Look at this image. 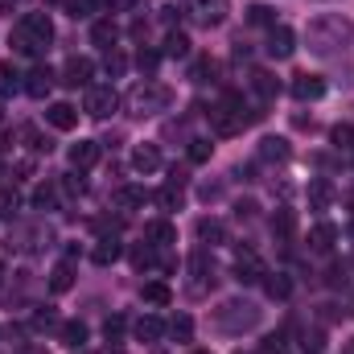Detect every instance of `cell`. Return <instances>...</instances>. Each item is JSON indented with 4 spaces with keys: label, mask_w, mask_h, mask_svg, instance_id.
<instances>
[{
    "label": "cell",
    "mask_w": 354,
    "mask_h": 354,
    "mask_svg": "<svg viewBox=\"0 0 354 354\" xmlns=\"http://www.w3.org/2000/svg\"><path fill=\"white\" fill-rule=\"evenodd\" d=\"M305 41H309V50H313V54L346 50V46L354 41V21H351V17H342V12H322V17H313V21H309Z\"/></svg>",
    "instance_id": "cell-1"
},
{
    "label": "cell",
    "mask_w": 354,
    "mask_h": 354,
    "mask_svg": "<svg viewBox=\"0 0 354 354\" xmlns=\"http://www.w3.org/2000/svg\"><path fill=\"white\" fill-rule=\"evenodd\" d=\"M260 115H264V111L248 107L243 95H227L218 107H210V128H214L218 136H235V132H243L248 124H256Z\"/></svg>",
    "instance_id": "cell-2"
},
{
    "label": "cell",
    "mask_w": 354,
    "mask_h": 354,
    "mask_svg": "<svg viewBox=\"0 0 354 354\" xmlns=\"http://www.w3.org/2000/svg\"><path fill=\"white\" fill-rule=\"evenodd\" d=\"M256 322H260V309L248 305V301H227V305L218 309V326H223L227 334H243V330H252Z\"/></svg>",
    "instance_id": "cell-3"
},
{
    "label": "cell",
    "mask_w": 354,
    "mask_h": 354,
    "mask_svg": "<svg viewBox=\"0 0 354 354\" xmlns=\"http://www.w3.org/2000/svg\"><path fill=\"white\" fill-rule=\"evenodd\" d=\"M169 91L157 87V83H145V87H136L128 95V107H132V115H157V111H165L169 107Z\"/></svg>",
    "instance_id": "cell-4"
},
{
    "label": "cell",
    "mask_w": 354,
    "mask_h": 354,
    "mask_svg": "<svg viewBox=\"0 0 354 354\" xmlns=\"http://www.w3.org/2000/svg\"><path fill=\"white\" fill-rule=\"evenodd\" d=\"M115 107H120V95H115V87H87V99H83V111H87V115H95V120H107Z\"/></svg>",
    "instance_id": "cell-5"
},
{
    "label": "cell",
    "mask_w": 354,
    "mask_h": 354,
    "mask_svg": "<svg viewBox=\"0 0 354 354\" xmlns=\"http://www.w3.org/2000/svg\"><path fill=\"white\" fill-rule=\"evenodd\" d=\"M185 8H189V17H194L198 25H206V29H214V25L227 21V0H185Z\"/></svg>",
    "instance_id": "cell-6"
},
{
    "label": "cell",
    "mask_w": 354,
    "mask_h": 354,
    "mask_svg": "<svg viewBox=\"0 0 354 354\" xmlns=\"http://www.w3.org/2000/svg\"><path fill=\"white\" fill-rule=\"evenodd\" d=\"M264 272H268L264 260H260L252 248H239V252H235V280H239V284H256V280H264Z\"/></svg>",
    "instance_id": "cell-7"
},
{
    "label": "cell",
    "mask_w": 354,
    "mask_h": 354,
    "mask_svg": "<svg viewBox=\"0 0 354 354\" xmlns=\"http://www.w3.org/2000/svg\"><path fill=\"white\" fill-rule=\"evenodd\" d=\"M264 50H268V58H292V50H297L292 29H288V25H272V29H268Z\"/></svg>",
    "instance_id": "cell-8"
},
{
    "label": "cell",
    "mask_w": 354,
    "mask_h": 354,
    "mask_svg": "<svg viewBox=\"0 0 354 354\" xmlns=\"http://www.w3.org/2000/svg\"><path fill=\"white\" fill-rule=\"evenodd\" d=\"M91 75H95L91 58H66V66H62V83L66 87H91Z\"/></svg>",
    "instance_id": "cell-9"
},
{
    "label": "cell",
    "mask_w": 354,
    "mask_h": 354,
    "mask_svg": "<svg viewBox=\"0 0 354 354\" xmlns=\"http://www.w3.org/2000/svg\"><path fill=\"white\" fill-rule=\"evenodd\" d=\"M54 79H58V75H54V71H50V66H33V71H29V75H25V95H33V99H46V95H50V91H54Z\"/></svg>",
    "instance_id": "cell-10"
},
{
    "label": "cell",
    "mask_w": 354,
    "mask_h": 354,
    "mask_svg": "<svg viewBox=\"0 0 354 354\" xmlns=\"http://www.w3.org/2000/svg\"><path fill=\"white\" fill-rule=\"evenodd\" d=\"M292 95H297L301 103H313V99L326 95V79H322V75H297V79H292Z\"/></svg>",
    "instance_id": "cell-11"
},
{
    "label": "cell",
    "mask_w": 354,
    "mask_h": 354,
    "mask_svg": "<svg viewBox=\"0 0 354 354\" xmlns=\"http://www.w3.org/2000/svg\"><path fill=\"white\" fill-rule=\"evenodd\" d=\"M46 124L58 128V132H71V128L79 124V111H75L71 103H50V107H46Z\"/></svg>",
    "instance_id": "cell-12"
},
{
    "label": "cell",
    "mask_w": 354,
    "mask_h": 354,
    "mask_svg": "<svg viewBox=\"0 0 354 354\" xmlns=\"http://www.w3.org/2000/svg\"><path fill=\"white\" fill-rule=\"evenodd\" d=\"M334 243H338V227H334V223H317V227L309 231V252L326 256V252H334Z\"/></svg>",
    "instance_id": "cell-13"
},
{
    "label": "cell",
    "mask_w": 354,
    "mask_h": 354,
    "mask_svg": "<svg viewBox=\"0 0 354 354\" xmlns=\"http://www.w3.org/2000/svg\"><path fill=\"white\" fill-rule=\"evenodd\" d=\"M8 46H12L17 54H25V58H37V54L46 50V41H37V37H33V33H29L25 25H17V29H12V37H8Z\"/></svg>",
    "instance_id": "cell-14"
},
{
    "label": "cell",
    "mask_w": 354,
    "mask_h": 354,
    "mask_svg": "<svg viewBox=\"0 0 354 354\" xmlns=\"http://www.w3.org/2000/svg\"><path fill=\"white\" fill-rule=\"evenodd\" d=\"M194 231H198V239H202V243H210V248L227 243V223H223V218H210V214H206V218H198V227H194Z\"/></svg>",
    "instance_id": "cell-15"
},
{
    "label": "cell",
    "mask_w": 354,
    "mask_h": 354,
    "mask_svg": "<svg viewBox=\"0 0 354 354\" xmlns=\"http://www.w3.org/2000/svg\"><path fill=\"white\" fill-rule=\"evenodd\" d=\"M120 256H124V243H120V239H115V235H103V239H99V243H95V252H91V260H95V264H99V268L115 264V260H120Z\"/></svg>",
    "instance_id": "cell-16"
},
{
    "label": "cell",
    "mask_w": 354,
    "mask_h": 354,
    "mask_svg": "<svg viewBox=\"0 0 354 354\" xmlns=\"http://www.w3.org/2000/svg\"><path fill=\"white\" fill-rule=\"evenodd\" d=\"M132 169H140V174L161 169V149H157V145H136V149H132Z\"/></svg>",
    "instance_id": "cell-17"
},
{
    "label": "cell",
    "mask_w": 354,
    "mask_h": 354,
    "mask_svg": "<svg viewBox=\"0 0 354 354\" xmlns=\"http://www.w3.org/2000/svg\"><path fill=\"white\" fill-rule=\"evenodd\" d=\"M99 161V140H79V145H71V165L83 174Z\"/></svg>",
    "instance_id": "cell-18"
},
{
    "label": "cell",
    "mask_w": 354,
    "mask_h": 354,
    "mask_svg": "<svg viewBox=\"0 0 354 354\" xmlns=\"http://www.w3.org/2000/svg\"><path fill=\"white\" fill-rule=\"evenodd\" d=\"M145 243H153V248H174V243H177L174 223H165V218L149 223V231H145Z\"/></svg>",
    "instance_id": "cell-19"
},
{
    "label": "cell",
    "mask_w": 354,
    "mask_h": 354,
    "mask_svg": "<svg viewBox=\"0 0 354 354\" xmlns=\"http://www.w3.org/2000/svg\"><path fill=\"white\" fill-rule=\"evenodd\" d=\"M21 25H25L37 41H46V46L54 41V25H50V17H46V12H25V17H21Z\"/></svg>",
    "instance_id": "cell-20"
},
{
    "label": "cell",
    "mask_w": 354,
    "mask_h": 354,
    "mask_svg": "<svg viewBox=\"0 0 354 354\" xmlns=\"http://www.w3.org/2000/svg\"><path fill=\"white\" fill-rule=\"evenodd\" d=\"M149 202V189H140V185H120L115 189V210H140Z\"/></svg>",
    "instance_id": "cell-21"
},
{
    "label": "cell",
    "mask_w": 354,
    "mask_h": 354,
    "mask_svg": "<svg viewBox=\"0 0 354 354\" xmlns=\"http://www.w3.org/2000/svg\"><path fill=\"white\" fill-rule=\"evenodd\" d=\"M140 297H145V305H157V309L174 305V288H169L165 280H149V284L140 288Z\"/></svg>",
    "instance_id": "cell-22"
},
{
    "label": "cell",
    "mask_w": 354,
    "mask_h": 354,
    "mask_svg": "<svg viewBox=\"0 0 354 354\" xmlns=\"http://www.w3.org/2000/svg\"><path fill=\"white\" fill-rule=\"evenodd\" d=\"M132 334H136L140 342H161V338H165V322H161V317H153V313H145V317L132 326Z\"/></svg>",
    "instance_id": "cell-23"
},
{
    "label": "cell",
    "mask_w": 354,
    "mask_h": 354,
    "mask_svg": "<svg viewBox=\"0 0 354 354\" xmlns=\"http://www.w3.org/2000/svg\"><path fill=\"white\" fill-rule=\"evenodd\" d=\"M264 292L272 301H288V292H292V280L284 276V272H264Z\"/></svg>",
    "instance_id": "cell-24"
},
{
    "label": "cell",
    "mask_w": 354,
    "mask_h": 354,
    "mask_svg": "<svg viewBox=\"0 0 354 354\" xmlns=\"http://www.w3.org/2000/svg\"><path fill=\"white\" fill-rule=\"evenodd\" d=\"M330 202H334V185H330L326 177H313V181H309V206H313V210H326Z\"/></svg>",
    "instance_id": "cell-25"
},
{
    "label": "cell",
    "mask_w": 354,
    "mask_h": 354,
    "mask_svg": "<svg viewBox=\"0 0 354 354\" xmlns=\"http://www.w3.org/2000/svg\"><path fill=\"white\" fill-rule=\"evenodd\" d=\"M292 231H297V210L280 206V210L272 214V235H276V239H292Z\"/></svg>",
    "instance_id": "cell-26"
},
{
    "label": "cell",
    "mask_w": 354,
    "mask_h": 354,
    "mask_svg": "<svg viewBox=\"0 0 354 354\" xmlns=\"http://www.w3.org/2000/svg\"><path fill=\"white\" fill-rule=\"evenodd\" d=\"M58 338H62V346L83 351V342H87V326H83V322H62V326H58Z\"/></svg>",
    "instance_id": "cell-27"
},
{
    "label": "cell",
    "mask_w": 354,
    "mask_h": 354,
    "mask_svg": "<svg viewBox=\"0 0 354 354\" xmlns=\"http://www.w3.org/2000/svg\"><path fill=\"white\" fill-rule=\"evenodd\" d=\"M50 288H54V292H66V288H75V264H71V260L54 264V272H50Z\"/></svg>",
    "instance_id": "cell-28"
},
{
    "label": "cell",
    "mask_w": 354,
    "mask_h": 354,
    "mask_svg": "<svg viewBox=\"0 0 354 354\" xmlns=\"http://www.w3.org/2000/svg\"><path fill=\"white\" fill-rule=\"evenodd\" d=\"M260 157L264 161H288V140L284 136H264L260 140Z\"/></svg>",
    "instance_id": "cell-29"
},
{
    "label": "cell",
    "mask_w": 354,
    "mask_h": 354,
    "mask_svg": "<svg viewBox=\"0 0 354 354\" xmlns=\"http://www.w3.org/2000/svg\"><path fill=\"white\" fill-rule=\"evenodd\" d=\"M62 8L79 21V17H95L99 8H111V4H107V0H62Z\"/></svg>",
    "instance_id": "cell-30"
},
{
    "label": "cell",
    "mask_w": 354,
    "mask_h": 354,
    "mask_svg": "<svg viewBox=\"0 0 354 354\" xmlns=\"http://www.w3.org/2000/svg\"><path fill=\"white\" fill-rule=\"evenodd\" d=\"M25 83H21V71L12 66V62H0V99H8L12 91H21Z\"/></svg>",
    "instance_id": "cell-31"
},
{
    "label": "cell",
    "mask_w": 354,
    "mask_h": 354,
    "mask_svg": "<svg viewBox=\"0 0 354 354\" xmlns=\"http://www.w3.org/2000/svg\"><path fill=\"white\" fill-rule=\"evenodd\" d=\"M165 334L177 338V342H189V338H194V317H189V313H177L174 322L165 326Z\"/></svg>",
    "instance_id": "cell-32"
},
{
    "label": "cell",
    "mask_w": 354,
    "mask_h": 354,
    "mask_svg": "<svg viewBox=\"0 0 354 354\" xmlns=\"http://www.w3.org/2000/svg\"><path fill=\"white\" fill-rule=\"evenodd\" d=\"M115 37H120V29H115V21H95V29H91V41L95 46H115Z\"/></svg>",
    "instance_id": "cell-33"
},
{
    "label": "cell",
    "mask_w": 354,
    "mask_h": 354,
    "mask_svg": "<svg viewBox=\"0 0 354 354\" xmlns=\"http://www.w3.org/2000/svg\"><path fill=\"white\" fill-rule=\"evenodd\" d=\"M161 54H165V58H185V54H189V37H185V33H165V50H161Z\"/></svg>",
    "instance_id": "cell-34"
},
{
    "label": "cell",
    "mask_w": 354,
    "mask_h": 354,
    "mask_svg": "<svg viewBox=\"0 0 354 354\" xmlns=\"http://www.w3.org/2000/svg\"><path fill=\"white\" fill-rule=\"evenodd\" d=\"M252 91H256V95H260V99H276V79H272V75H268V71H252Z\"/></svg>",
    "instance_id": "cell-35"
},
{
    "label": "cell",
    "mask_w": 354,
    "mask_h": 354,
    "mask_svg": "<svg viewBox=\"0 0 354 354\" xmlns=\"http://www.w3.org/2000/svg\"><path fill=\"white\" fill-rule=\"evenodd\" d=\"M189 272H194V284H198V288H206V276L214 280V264H206V252H198V256L189 260Z\"/></svg>",
    "instance_id": "cell-36"
},
{
    "label": "cell",
    "mask_w": 354,
    "mask_h": 354,
    "mask_svg": "<svg viewBox=\"0 0 354 354\" xmlns=\"http://www.w3.org/2000/svg\"><path fill=\"white\" fill-rule=\"evenodd\" d=\"M157 202H161L165 210H181V202H185V194H181V185H177V181H169V185H165V189L157 194Z\"/></svg>",
    "instance_id": "cell-37"
},
{
    "label": "cell",
    "mask_w": 354,
    "mask_h": 354,
    "mask_svg": "<svg viewBox=\"0 0 354 354\" xmlns=\"http://www.w3.org/2000/svg\"><path fill=\"white\" fill-rule=\"evenodd\" d=\"M301 351L305 354H326V334H322V330H305V334H301Z\"/></svg>",
    "instance_id": "cell-38"
},
{
    "label": "cell",
    "mask_w": 354,
    "mask_h": 354,
    "mask_svg": "<svg viewBox=\"0 0 354 354\" xmlns=\"http://www.w3.org/2000/svg\"><path fill=\"white\" fill-rule=\"evenodd\" d=\"M103 71H107L111 79H120V75L128 71V58H124V54H120V50L111 46V50H107V58H103Z\"/></svg>",
    "instance_id": "cell-39"
},
{
    "label": "cell",
    "mask_w": 354,
    "mask_h": 354,
    "mask_svg": "<svg viewBox=\"0 0 354 354\" xmlns=\"http://www.w3.org/2000/svg\"><path fill=\"white\" fill-rule=\"evenodd\" d=\"M54 202H58V189L54 185H37L33 189V206L37 210H54Z\"/></svg>",
    "instance_id": "cell-40"
},
{
    "label": "cell",
    "mask_w": 354,
    "mask_h": 354,
    "mask_svg": "<svg viewBox=\"0 0 354 354\" xmlns=\"http://www.w3.org/2000/svg\"><path fill=\"white\" fill-rule=\"evenodd\" d=\"M248 21H252V25H264V29H272V25H276V12H272L268 4H252V8H248Z\"/></svg>",
    "instance_id": "cell-41"
},
{
    "label": "cell",
    "mask_w": 354,
    "mask_h": 354,
    "mask_svg": "<svg viewBox=\"0 0 354 354\" xmlns=\"http://www.w3.org/2000/svg\"><path fill=\"white\" fill-rule=\"evenodd\" d=\"M330 140H334L338 149H354V124H334Z\"/></svg>",
    "instance_id": "cell-42"
},
{
    "label": "cell",
    "mask_w": 354,
    "mask_h": 354,
    "mask_svg": "<svg viewBox=\"0 0 354 354\" xmlns=\"http://www.w3.org/2000/svg\"><path fill=\"white\" fill-rule=\"evenodd\" d=\"M132 264L136 268H153L157 264V248H153V243H140V248L132 252Z\"/></svg>",
    "instance_id": "cell-43"
},
{
    "label": "cell",
    "mask_w": 354,
    "mask_h": 354,
    "mask_svg": "<svg viewBox=\"0 0 354 354\" xmlns=\"http://www.w3.org/2000/svg\"><path fill=\"white\" fill-rule=\"evenodd\" d=\"M136 66H140V75H153V71L161 66V54H157V50H140V54H136Z\"/></svg>",
    "instance_id": "cell-44"
},
{
    "label": "cell",
    "mask_w": 354,
    "mask_h": 354,
    "mask_svg": "<svg viewBox=\"0 0 354 354\" xmlns=\"http://www.w3.org/2000/svg\"><path fill=\"white\" fill-rule=\"evenodd\" d=\"M210 153H214V145H210V140H189V161H194V165L210 161Z\"/></svg>",
    "instance_id": "cell-45"
},
{
    "label": "cell",
    "mask_w": 354,
    "mask_h": 354,
    "mask_svg": "<svg viewBox=\"0 0 354 354\" xmlns=\"http://www.w3.org/2000/svg\"><path fill=\"white\" fill-rule=\"evenodd\" d=\"M17 206H21L17 189H8V185H4V189H0V218H12V210H17Z\"/></svg>",
    "instance_id": "cell-46"
},
{
    "label": "cell",
    "mask_w": 354,
    "mask_h": 354,
    "mask_svg": "<svg viewBox=\"0 0 354 354\" xmlns=\"http://www.w3.org/2000/svg\"><path fill=\"white\" fill-rule=\"evenodd\" d=\"M103 338H107V342H120V338H124V317H120V313L103 322Z\"/></svg>",
    "instance_id": "cell-47"
},
{
    "label": "cell",
    "mask_w": 354,
    "mask_h": 354,
    "mask_svg": "<svg viewBox=\"0 0 354 354\" xmlns=\"http://www.w3.org/2000/svg\"><path fill=\"white\" fill-rule=\"evenodd\" d=\"M21 136H25V145H29V149H33V153H50V145H46V140H41V132H37V128H25V132H21Z\"/></svg>",
    "instance_id": "cell-48"
},
{
    "label": "cell",
    "mask_w": 354,
    "mask_h": 354,
    "mask_svg": "<svg viewBox=\"0 0 354 354\" xmlns=\"http://www.w3.org/2000/svg\"><path fill=\"white\" fill-rule=\"evenodd\" d=\"M33 326H37V330H50V326H58V313L46 305V309H37V313H33Z\"/></svg>",
    "instance_id": "cell-49"
},
{
    "label": "cell",
    "mask_w": 354,
    "mask_h": 354,
    "mask_svg": "<svg viewBox=\"0 0 354 354\" xmlns=\"http://www.w3.org/2000/svg\"><path fill=\"white\" fill-rule=\"evenodd\" d=\"M346 280H351V276H346V268H342V264H334V268H330V276H326V284H330V288H346Z\"/></svg>",
    "instance_id": "cell-50"
},
{
    "label": "cell",
    "mask_w": 354,
    "mask_h": 354,
    "mask_svg": "<svg viewBox=\"0 0 354 354\" xmlns=\"http://www.w3.org/2000/svg\"><path fill=\"white\" fill-rule=\"evenodd\" d=\"M206 75H214V62H210V58L194 62V83H206Z\"/></svg>",
    "instance_id": "cell-51"
},
{
    "label": "cell",
    "mask_w": 354,
    "mask_h": 354,
    "mask_svg": "<svg viewBox=\"0 0 354 354\" xmlns=\"http://www.w3.org/2000/svg\"><path fill=\"white\" fill-rule=\"evenodd\" d=\"M264 354H284V334H272L264 342Z\"/></svg>",
    "instance_id": "cell-52"
},
{
    "label": "cell",
    "mask_w": 354,
    "mask_h": 354,
    "mask_svg": "<svg viewBox=\"0 0 354 354\" xmlns=\"http://www.w3.org/2000/svg\"><path fill=\"white\" fill-rule=\"evenodd\" d=\"M62 189H66V194H83V177L66 174V181H62Z\"/></svg>",
    "instance_id": "cell-53"
},
{
    "label": "cell",
    "mask_w": 354,
    "mask_h": 354,
    "mask_svg": "<svg viewBox=\"0 0 354 354\" xmlns=\"http://www.w3.org/2000/svg\"><path fill=\"white\" fill-rule=\"evenodd\" d=\"M235 214H239V218H252V214H256V202H239Z\"/></svg>",
    "instance_id": "cell-54"
},
{
    "label": "cell",
    "mask_w": 354,
    "mask_h": 354,
    "mask_svg": "<svg viewBox=\"0 0 354 354\" xmlns=\"http://www.w3.org/2000/svg\"><path fill=\"white\" fill-rule=\"evenodd\" d=\"M342 354H354V338H351V342H346V346H342Z\"/></svg>",
    "instance_id": "cell-55"
},
{
    "label": "cell",
    "mask_w": 354,
    "mask_h": 354,
    "mask_svg": "<svg viewBox=\"0 0 354 354\" xmlns=\"http://www.w3.org/2000/svg\"><path fill=\"white\" fill-rule=\"evenodd\" d=\"M351 235H354V218H351Z\"/></svg>",
    "instance_id": "cell-56"
},
{
    "label": "cell",
    "mask_w": 354,
    "mask_h": 354,
    "mask_svg": "<svg viewBox=\"0 0 354 354\" xmlns=\"http://www.w3.org/2000/svg\"><path fill=\"white\" fill-rule=\"evenodd\" d=\"M194 354H210V351H194Z\"/></svg>",
    "instance_id": "cell-57"
},
{
    "label": "cell",
    "mask_w": 354,
    "mask_h": 354,
    "mask_svg": "<svg viewBox=\"0 0 354 354\" xmlns=\"http://www.w3.org/2000/svg\"><path fill=\"white\" fill-rule=\"evenodd\" d=\"M351 313H354V297H351Z\"/></svg>",
    "instance_id": "cell-58"
},
{
    "label": "cell",
    "mask_w": 354,
    "mask_h": 354,
    "mask_svg": "<svg viewBox=\"0 0 354 354\" xmlns=\"http://www.w3.org/2000/svg\"><path fill=\"white\" fill-rule=\"evenodd\" d=\"M235 354H239V351H235Z\"/></svg>",
    "instance_id": "cell-59"
}]
</instances>
